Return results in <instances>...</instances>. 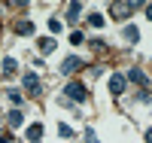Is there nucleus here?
Returning <instances> with one entry per match:
<instances>
[{"mask_svg":"<svg viewBox=\"0 0 152 143\" xmlns=\"http://www.w3.org/2000/svg\"><path fill=\"white\" fill-rule=\"evenodd\" d=\"M37 46H40L43 55H49V52L55 49V40H52V37H40V40H37Z\"/></svg>","mask_w":152,"mask_h":143,"instance_id":"obj_13","label":"nucleus"},{"mask_svg":"<svg viewBox=\"0 0 152 143\" xmlns=\"http://www.w3.org/2000/svg\"><path fill=\"white\" fill-rule=\"evenodd\" d=\"M125 85H128V79H125L122 73H113V76H110V95L119 98V95L125 92Z\"/></svg>","mask_w":152,"mask_h":143,"instance_id":"obj_4","label":"nucleus"},{"mask_svg":"<svg viewBox=\"0 0 152 143\" xmlns=\"http://www.w3.org/2000/svg\"><path fill=\"white\" fill-rule=\"evenodd\" d=\"M79 15H82V3L73 0V3L67 6V21H79Z\"/></svg>","mask_w":152,"mask_h":143,"instance_id":"obj_9","label":"nucleus"},{"mask_svg":"<svg viewBox=\"0 0 152 143\" xmlns=\"http://www.w3.org/2000/svg\"><path fill=\"white\" fill-rule=\"evenodd\" d=\"M21 85H24V92L34 95V98H40V95H43V82H40V76H37V73H24Z\"/></svg>","mask_w":152,"mask_h":143,"instance_id":"obj_3","label":"nucleus"},{"mask_svg":"<svg viewBox=\"0 0 152 143\" xmlns=\"http://www.w3.org/2000/svg\"><path fill=\"white\" fill-rule=\"evenodd\" d=\"M0 143H12V137H9V134H3V137H0Z\"/></svg>","mask_w":152,"mask_h":143,"instance_id":"obj_21","label":"nucleus"},{"mask_svg":"<svg viewBox=\"0 0 152 143\" xmlns=\"http://www.w3.org/2000/svg\"><path fill=\"white\" fill-rule=\"evenodd\" d=\"M9 100L15 103V110H18V103H21V95H18V92H9Z\"/></svg>","mask_w":152,"mask_h":143,"instance_id":"obj_19","label":"nucleus"},{"mask_svg":"<svg viewBox=\"0 0 152 143\" xmlns=\"http://www.w3.org/2000/svg\"><path fill=\"white\" fill-rule=\"evenodd\" d=\"M85 143H100V140H97V134L91 131V128H85Z\"/></svg>","mask_w":152,"mask_h":143,"instance_id":"obj_17","label":"nucleus"},{"mask_svg":"<svg viewBox=\"0 0 152 143\" xmlns=\"http://www.w3.org/2000/svg\"><path fill=\"white\" fill-rule=\"evenodd\" d=\"M15 70H18V64H15V58H3V61H0V73H3V76H12Z\"/></svg>","mask_w":152,"mask_h":143,"instance_id":"obj_8","label":"nucleus"},{"mask_svg":"<svg viewBox=\"0 0 152 143\" xmlns=\"http://www.w3.org/2000/svg\"><path fill=\"white\" fill-rule=\"evenodd\" d=\"M146 143H152V128H149V131H146Z\"/></svg>","mask_w":152,"mask_h":143,"instance_id":"obj_23","label":"nucleus"},{"mask_svg":"<svg viewBox=\"0 0 152 143\" xmlns=\"http://www.w3.org/2000/svg\"><path fill=\"white\" fill-rule=\"evenodd\" d=\"M6 122H9V128H18V125L24 122V113H21V110H9V113H6Z\"/></svg>","mask_w":152,"mask_h":143,"instance_id":"obj_10","label":"nucleus"},{"mask_svg":"<svg viewBox=\"0 0 152 143\" xmlns=\"http://www.w3.org/2000/svg\"><path fill=\"white\" fill-rule=\"evenodd\" d=\"M88 24H91V28H104V15H100V12H91V15H88Z\"/></svg>","mask_w":152,"mask_h":143,"instance_id":"obj_14","label":"nucleus"},{"mask_svg":"<svg viewBox=\"0 0 152 143\" xmlns=\"http://www.w3.org/2000/svg\"><path fill=\"white\" fill-rule=\"evenodd\" d=\"M28 140H31V143H40V140H43V125H40V122L28 128Z\"/></svg>","mask_w":152,"mask_h":143,"instance_id":"obj_11","label":"nucleus"},{"mask_svg":"<svg viewBox=\"0 0 152 143\" xmlns=\"http://www.w3.org/2000/svg\"><path fill=\"white\" fill-rule=\"evenodd\" d=\"M140 100L143 103H152V92H140Z\"/></svg>","mask_w":152,"mask_h":143,"instance_id":"obj_20","label":"nucleus"},{"mask_svg":"<svg viewBox=\"0 0 152 143\" xmlns=\"http://www.w3.org/2000/svg\"><path fill=\"white\" fill-rule=\"evenodd\" d=\"M58 134H61V137H73V128H70V125H58Z\"/></svg>","mask_w":152,"mask_h":143,"instance_id":"obj_16","label":"nucleus"},{"mask_svg":"<svg viewBox=\"0 0 152 143\" xmlns=\"http://www.w3.org/2000/svg\"><path fill=\"white\" fill-rule=\"evenodd\" d=\"M146 18H152V3H149V6H146Z\"/></svg>","mask_w":152,"mask_h":143,"instance_id":"obj_22","label":"nucleus"},{"mask_svg":"<svg viewBox=\"0 0 152 143\" xmlns=\"http://www.w3.org/2000/svg\"><path fill=\"white\" fill-rule=\"evenodd\" d=\"M70 43H73V46L85 43V34H82V31H73V34H70Z\"/></svg>","mask_w":152,"mask_h":143,"instance_id":"obj_15","label":"nucleus"},{"mask_svg":"<svg viewBox=\"0 0 152 143\" xmlns=\"http://www.w3.org/2000/svg\"><path fill=\"white\" fill-rule=\"evenodd\" d=\"M137 9H140L137 0H119V3H110V18H131Z\"/></svg>","mask_w":152,"mask_h":143,"instance_id":"obj_1","label":"nucleus"},{"mask_svg":"<svg viewBox=\"0 0 152 143\" xmlns=\"http://www.w3.org/2000/svg\"><path fill=\"white\" fill-rule=\"evenodd\" d=\"M79 67H82V61L76 58V55H70V58H64V61H61V73H67V76H70V73H76Z\"/></svg>","mask_w":152,"mask_h":143,"instance_id":"obj_6","label":"nucleus"},{"mask_svg":"<svg viewBox=\"0 0 152 143\" xmlns=\"http://www.w3.org/2000/svg\"><path fill=\"white\" fill-rule=\"evenodd\" d=\"M12 31H15L18 37H31V34H34V21L21 18V21H15V28H12Z\"/></svg>","mask_w":152,"mask_h":143,"instance_id":"obj_7","label":"nucleus"},{"mask_svg":"<svg viewBox=\"0 0 152 143\" xmlns=\"http://www.w3.org/2000/svg\"><path fill=\"white\" fill-rule=\"evenodd\" d=\"M49 31L58 34V31H61V21H58V18H49Z\"/></svg>","mask_w":152,"mask_h":143,"instance_id":"obj_18","label":"nucleus"},{"mask_svg":"<svg viewBox=\"0 0 152 143\" xmlns=\"http://www.w3.org/2000/svg\"><path fill=\"white\" fill-rule=\"evenodd\" d=\"M122 37H125V40H128V43H137V40H140V31H137L134 24H125V31H122Z\"/></svg>","mask_w":152,"mask_h":143,"instance_id":"obj_12","label":"nucleus"},{"mask_svg":"<svg viewBox=\"0 0 152 143\" xmlns=\"http://www.w3.org/2000/svg\"><path fill=\"white\" fill-rule=\"evenodd\" d=\"M64 98H67V100H76V103H82V100H88V92H85V85H82V82H76V79H73V82L64 85Z\"/></svg>","mask_w":152,"mask_h":143,"instance_id":"obj_2","label":"nucleus"},{"mask_svg":"<svg viewBox=\"0 0 152 143\" xmlns=\"http://www.w3.org/2000/svg\"><path fill=\"white\" fill-rule=\"evenodd\" d=\"M125 79H128V82H137V85H143V88L149 85V76H146V73H143L140 67H131V70H128V76H125Z\"/></svg>","mask_w":152,"mask_h":143,"instance_id":"obj_5","label":"nucleus"}]
</instances>
